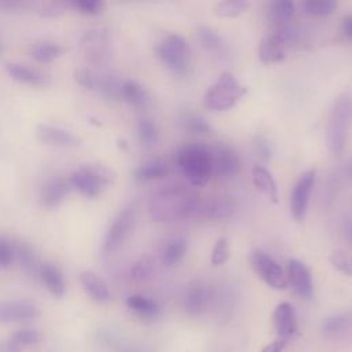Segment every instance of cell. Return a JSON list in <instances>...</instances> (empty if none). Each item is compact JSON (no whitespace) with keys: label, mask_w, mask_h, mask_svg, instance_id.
Segmentation results:
<instances>
[{"label":"cell","mask_w":352,"mask_h":352,"mask_svg":"<svg viewBox=\"0 0 352 352\" xmlns=\"http://www.w3.org/2000/svg\"><path fill=\"white\" fill-rule=\"evenodd\" d=\"M296 6L290 0H276L267 4L268 19L278 28L287 25L294 16Z\"/></svg>","instance_id":"f1b7e54d"},{"label":"cell","mask_w":352,"mask_h":352,"mask_svg":"<svg viewBox=\"0 0 352 352\" xmlns=\"http://www.w3.org/2000/svg\"><path fill=\"white\" fill-rule=\"evenodd\" d=\"M349 172H351V173H352V162H351V164H349Z\"/></svg>","instance_id":"816d5d0a"},{"label":"cell","mask_w":352,"mask_h":352,"mask_svg":"<svg viewBox=\"0 0 352 352\" xmlns=\"http://www.w3.org/2000/svg\"><path fill=\"white\" fill-rule=\"evenodd\" d=\"M136 133L140 144L146 148H151L158 143L160 131L155 122L148 117H140L136 124Z\"/></svg>","instance_id":"1f68e13d"},{"label":"cell","mask_w":352,"mask_h":352,"mask_svg":"<svg viewBox=\"0 0 352 352\" xmlns=\"http://www.w3.org/2000/svg\"><path fill=\"white\" fill-rule=\"evenodd\" d=\"M210 290L205 285H194L184 298V309L190 315H201L210 302Z\"/></svg>","instance_id":"484cf974"},{"label":"cell","mask_w":352,"mask_h":352,"mask_svg":"<svg viewBox=\"0 0 352 352\" xmlns=\"http://www.w3.org/2000/svg\"><path fill=\"white\" fill-rule=\"evenodd\" d=\"M286 340H280V338H278V340H275V341H272L271 344H268V345H265L264 348H263V351L261 352H282L283 349H285V346H286Z\"/></svg>","instance_id":"7dc6e473"},{"label":"cell","mask_w":352,"mask_h":352,"mask_svg":"<svg viewBox=\"0 0 352 352\" xmlns=\"http://www.w3.org/2000/svg\"><path fill=\"white\" fill-rule=\"evenodd\" d=\"M23 348L10 336L0 341V352H22Z\"/></svg>","instance_id":"bcb514c9"},{"label":"cell","mask_w":352,"mask_h":352,"mask_svg":"<svg viewBox=\"0 0 352 352\" xmlns=\"http://www.w3.org/2000/svg\"><path fill=\"white\" fill-rule=\"evenodd\" d=\"M212 161L213 175H217L223 179L236 176L242 168V161L238 153L230 146H217L212 151Z\"/></svg>","instance_id":"5bb4252c"},{"label":"cell","mask_w":352,"mask_h":352,"mask_svg":"<svg viewBox=\"0 0 352 352\" xmlns=\"http://www.w3.org/2000/svg\"><path fill=\"white\" fill-rule=\"evenodd\" d=\"M62 52L63 48L58 43L50 40H40L34 43L30 48L32 58L38 63H51L52 60L59 58Z\"/></svg>","instance_id":"4dcf8cb0"},{"label":"cell","mask_w":352,"mask_h":352,"mask_svg":"<svg viewBox=\"0 0 352 352\" xmlns=\"http://www.w3.org/2000/svg\"><path fill=\"white\" fill-rule=\"evenodd\" d=\"M345 231H346V235H348V239L351 241V243H352V221L349 220L348 223H346V227H345Z\"/></svg>","instance_id":"f907efd6"},{"label":"cell","mask_w":352,"mask_h":352,"mask_svg":"<svg viewBox=\"0 0 352 352\" xmlns=\"http://www.w3.org/2000/svg\"><path fill=\"white\" fill-rule=\"evenodd\" d=\"M180 125L190 133L208 135L210 133V125L208 121L194 111H183L180 114Z\"/></svg>","instance_id":"d6a6232c"},{"label":"cell","mask_w":352,"mask_h":352,"mask_svg":"<svg viewBox=\"0 0 352 352\" xmlns=\"http://www.w3.org/2000/svg\"><path fill=\"white\" fill-rule=\"evenodd\" d=\"M23 349L36 345L40 341V333L33 329H21L10 334Z\"/></svg>","instance_id":"ab89813d"},{"label":"cell","mask_w":352,"mask_h":352,"mask_svg":"<svg viewBox=\"0 0 352 352\" xmlns=\"http://www.w3.org/2000/svg\"><path fill=\"white\" fill-rule=\"evenodd\" d=\"M201 197L182 186L157 191L148 202L150 217L157 223H173L198 217Z\"/></svg>","instance_id":"6da1fadb"},{"label":"cell","mask_w":352,"mask_h":352,"mask_svg":"<svg viewBox=\"0 0 352 352\" xmlns=\"http://www.w3.org/2000/svg\"><path fill=\"white\" fill-rule=\"evenodd\" d=\"M248 7L249 3L245 0H221L214 6L213 12L220 18H235L243 14Z\"/></svg>","instance_id":"e575fe53"},{"label":"cell","mask_w":352,"mask_h":352,"mask_svg":"<svg viewBox=\"0 0 352 352\" xmlns=\"http://www.w3.org/2000/svg\"><path fill=\"white\" fill-rule=\"evenodd\" d=\"M15 260V245L0 236V268H8Z\"/></svg>","instance_id":"7bdbcfd3"},{"label":"cell","mask_w":352,"mask_h":352,"mask_svg":"<svg viewBox=\"0 0 352 352\" xmlns=\"http://www.w3.org/2000/svg\"><path fill=\"white\" fill-rule=\"evenodd\" d=\"M34 135L38 142L60 148H76L81 143L80 138L72 131L51 124L37 125Z\"/></svg>","instance_id":"7c38bea8"},{"label":"cell","mask_w":352,"mask_h":352,"mask_svg":"<svg viewBox=\"0 0 352 352\" xmlns=\"http://www.w3.org/2000/svg\"><path fill=\"white\" fill-rule=\"evenodd\" d=\"M230 256H231V249H230L228 239L226 236L217 238L213 248H212L210 264L213 267H220V265H223L228 261Z\"/></svg>","instance_id":"d590c367"},{"label":"cell","mask_w":352,"mask_h":352,"mask_svg":"<svg viewBox=\"0 0 352 352\" xmlns=\"http://www.w3.org/2000/svg\"><path fill=\"white\" fill-rule=\"evenodd\" d=\"M316 170L308 169L302 172L296 180L290 192V213L296 221H302L308 212L311 194L315 187Z\"/></svg>","instance_id":"9c48e42d"},{"label":"cell","mask_w":352,"mask_h":352,"mask_svg":"<svg viewBox=\"0 0 352 352\" xmlns=\"http://www.w3.org/2000/svg\"><path fill=\"white\" fill-rule=\"evenodd\" d=\"M0 52H1V44H0Z\"/></svg>","instance_id":"f5cc1de1"},{"label":"cell","mask_w":352,"mask_h":352,"mask_svg":"<svg viewBox=\"0 0 352 352\" xmlns=\"http://www.w3.org/2000/svg\"><path fill=\"white\" fill-rule=\"evenodd\" d=\"M155 56L173 74L184 77L191 70V50L188 41L176 33L165 34L154 47Z\"/></svg>","instance_id":"277c9868"},{"label":"cell","mask_w":352,"mask_h":352,"mask_svg":"<svg viewBox=\"0 0 352 352\" xmlns=\"http://www.w3.org/2000/svg\"><path fill=\"white\" fill-rule=\"evenodd\" d=\"M300 6L302 12L311 16H327L337 8V3L334 0H307Z\"/></svg>","instance_id":"836d02e7"},{"label":"cell","mask_w":352,"mask_h":352,"mask_svg":"<svg viewBox=\"0 0 352 352\" xmlns=\"http://www.w3.org/2000/svg\"><path fill=\"white\" fill-rule=\"evenodd\" d=\"M188 249V241L184 236L172 238L165 243L161 250V261L166 267L177 265L186 256Z\"/></svg>","instance_id":"83f0119b"},{"label":"cell","mask_w":352,"mask_h":352,"mask_svg":"<svg viewBox=\"0 0 352 352\" xmlns=\"http://www.w3.org/2000/svg\"><path fill=\"white\" fill-rule=\"evenodd\" d=\"M70 184L66 179L60 177V176H51L48 177L40 190V199L43 206L48 208V209H54L56 206H59L66 197L70 192Z\"/></svg>","instance_id":"e0dca14e"},{"label":"cell","mask_w":352,"mask_h":352,"mask_svg":"<svg viewBox=\"0 0 352 352\" xmlns=\"http://www.w3.org/2000/svg\"><path fill=\"white\" fill-rule=\"evenodd\" d=\"M6 70L8 76L19 84L36 88H47L51 85V77L47 73L29 65L21 62H8L6 63Z\"/></svg>","instance_id":"4fadbf2b"},{"label":"cell","mask_w":352,"mask_h":352,"mask_svg":"<svg viewBox=\"0 0 352 352\" xmlns=\"http://www.w3.org/2000/svg\"><path fill=\"white\" fill-rule=\"evenodd\" d=\"M176 166L194 187H205L213 176L212 151L199 144H186L176 153Z\"/></svg>","instance_id":"7a4b0ae2"},{"label":"cell","mask_w":352,"mask_h":352,"mask_svg":"<svg viewBox=\"0 0 352 352\" xmlns=\"http://www.w3.org/2000/svg\"><path fill=\"white\" fill-rule=\"evenodd\" d=\"M67 6L78 10L81 14L85 15H98L103 10V3L99 0H74L69 1Z\"/></svg>","instance_id":"60d3db41"},{"label":"cell","mask_w":352,"mask_h":352,"mask_svg":"<svg viewBox=\"0 0 352 352\" xmlns=\"http://www.w3.org/2000/svg\"><path fill=\"white\" fill-rule=\"evenodd\" d=\"M28 4L26 3H23V1H3V3H0V7H3V8H6V10H8V11H18V10H21V8H23V7H26Z\"/></svg>","instance_id":"681fc988"},{"label":"cell","mask_w":352,"mask_h":352,"mask_svg":"<svg viewBox=\"0 0 352 352\" xmlns=\"http://www.w3.org/2000/svg\"><path fill=\"white\" fill-rule=\"evenodd\" d=\"M352 324V315L351 314H337L330 316L324 324H323V330L327 334H341L344 333L349 326Z\"/></svg>","instance_id":"8d00e7d4"},{"label":"cell","mask_w":352,"mask_h":352,"mask_svg":"<svg viewBox=\"0 0 352 352\" xmlns=\"http://www.w3.org/2000/svg\"><path fill=\"white\" fill-rule=\"evenodd\" d=\"M126 307L138 316L153 319L160 315V307L151 298L142 294H132L126 298Z\"/></svg>","instance_id":"f546056e"},{"label":"cell","mask_w":352,"mask_h":352,"mask_svg":"<svg viewBox=\"0 0 352 352\" xmlns=\"http://www.w3.org/2000/svg\"><path fill=\"white\" fill-rule=\"evenodd\" d=\"M110 34L106 28L87 29L80 37V45L85 56L94 63H102L109 55Z\"/></svg>","instance_id":"30bf717a"},{"label":"cell","mask_w":352,"mask_h":352,"mask_svg":"<svg viewBox=\"0 0 352 352\" xmlns=\"http://www.w3.org/2000/svg\"><path fill=\"white\" fill-rule=\"evenodd\" d=\"M40 314L38 307L26 300L0 301V323L28 322L37 318Z\"/></svg>","instance_id":"9a60e30c"},{"label":"cell","mask_w":352,"mask_h":352,"mask_svg":"<svg viewBox=\"0 0 352 352\" xmlns=\"http://www.w3.org/2000/svg\"><path fill=\"white\" fill-rule=\"evenodd\" d=\"M287 286L302 298H311L314 294V283L309 268L298 258H290L286 265Z\"/></svg>","instance_id":"8fae6325"},{"label":"cell","mask_w":352,"mask_h":352,"mask_svg":"<svg viewBox=\"0 0 352 352\" xmlns=\"http://www.w3.org/2000/svg\"><path fill=\"white\" fill-rule=\"evenodd\" d=\"M110 170L99 164L81 165L70 175L69 179L70 187L88 199L98 198L110 184Z\"/></svg>","instance_id":"52a82bcc"},{"label":"cell","mask_w":352,"mask_h":352,"mask_svg":"<svg viewBox=\"0 0 352 352\" xmlns=\"http://www.w3.org/2000/svg\"><path fill=\"white\" fill-rule=\"evenodd\" d=\"M99 76L100 73H96L89 67H80L74 72V80L77 81V84L84 89L94 91V92H96V88H98Z\"/></svg>","instance_id":"74e56055"},{"label":"cell","mask_w":352,"mask_h":352,"mask_svg":"<svg viewBox=\"0 0 352 352\" xmlns=\"http://www.w3.org/2000/svg\"><path fill=\"white\" fill-rule=\"evenodd\" d=\"M352 128V96L341 94L333 102L326 126V142L334 155H340L348 142Z\"/></svg>","instance_id":"3957f363"},{"label":"cell","mask_w":352,"mask_h":352,"mask_svg":"<svg viewBox=\"0 0 352 352\" xmlns=\"http://www.w3.org/2000/svg\"><path fill=\"white\" fill-rule=\"evenodd\" d=\"M272 322L279 338L287 341V338H290L297 329L294 307L286 301L278 304L272 315Z\"/></svg>","instance_id":"d6986e66"},{"label":"cell","mask_w":352,"mask_h":352,"mask_svg":"<svg viewBox=\"0 0 352 352\" xmlns=\"http://www.w3.org/2000/svg\"><path fill=\"white\" fill-rule=\"evenodd\" d=\"M120 98L135 109H144L150 103V96L143 85L135 80H124L120 87Z\"/></svg>","instance_id":"d4e9b609"},{"label":"cell","mask_w":352,"mask_h":352,"mask_svg":"<svg viewBox=\"0 0 352 352\" xmlns=\"http://www.w3.org/2000/svg\"><path fill=\"white\" fill-rule=\"evenodd\" d=\"M138 205L135 202L126 204L121 208L109 224L103 236V253L113 254L124 246L138 223Z\"/></svg>","instance_id":"8992f818"},{"label":"cell","mask_w":352,"mask_h":352,"mask_svg":"<svg viewBox=\"0 0 352 352\" xmlns=\"http://www.w3.org/2000/svg\"><path fill=\"white\" fill-rule=\"evenodd\" d=\"M331 265L345 276H352V256L342 249H336L330 254Z\"/></svg>","instance_id":"f35d334b"},{"label":"cell","mask_w":352,"mask_h":352,"mask_svg":"<svg viewBox=\"0 0 352 352\" xmlns=\"http://www.w3.org/2000/svg\"><path fill=\"white\" fill-rule=\"evenodd\" d=\"M153 267H154V263H153L151 257L144 256L135 263V265L131 270V275L135 280H144L146 278L150 276Z\"/></svg>","instance_id":"b9f144b4"},{"label":"cell","mask_w":352,"mask_h":352,"mask_svg":"<svg viewBox=\"0 0 352 352\" xmlns=\"http://www.w3.org/2000/svg\"><path fill=\"white\" fill-rule=\"evenodd\" d=\"M286 45L283 41L275 34H268L260 41L258 45V58L263 63H279L286 56Z\"/></svg>","instance_id":"7402d4cb"},{"label":"cell","mask_w":352,"mask_h":352,"mask_svg":"<svg viewBox=\"0 0 352 352\" xmlns=\"http://www.w3.org/2000/svg\"><path fill=\"white\" fill-rule=\"evenodd\" d=\"M169 173V165L162 158H151L140 164L133 170V177L138 182L146 183V182H154L164 179Z\"/></svg>","instance_id":"603a6c76"},{"label":"cell","mask_w":352,"mask_h":352,"mask_svg":"<svg viewBox=\"0 0 352 352\" xmlns=\"http://www.w3.org/2000/svg\"><path fill=\"white\" fill-rule=\"evenodd\" d=\"M66 7H67V3H55V1L40 3V4H37V12L41 16L54 18V16L62 15L65 12Z\"/></svg>","instance_id":"ee69618b"},{"label":"cell","mask_w":352,"mask_h":352,"mask_svg":"<svg viewBox=\"0 0 352 352\" xmlns=\"http://www.w3.org/2000/svg\"><path fill=\"white\" fill-rule=\"evenodd\" d=\"M254 147L257 150V153L260 154V157L263 160H270L271 158V147H270V143L263 138V136H257L254 139Z\"/></svg>","instance_id":"f6af8a7d"},{"label":"cell","mask_w":352,"mask_h":352,"mask_svg":"<svg viewBox=\"0 0 352 352\" xmlns=\"http://www.w3.org/2000/svg\"><path fill=\"white\" fill-rule=\"evenodd\" d=\"M197 37L204 50H206L213 58L221 62H227L231 56L230 47L226 38L214 29L209 26H199L197 29Z\"/></svg>","instance_id":"2e32d148"},{"label":"cell","mask_w":352,"mask_h":352,"mask_svg":"<svg viewBox=\"0 0 352 352\" xmlns=\"http://www.w3.org/2000/svg\"><path fill=\"white\" fill-rule=\"evenodd\" d=\"M252 182L254 187L263 192L271 202L278 204V186L271 172L263 165H254L252 168Z\"/></svg>","instance_id":"cb8c5ba5"},{"label":"cell","mask_w":352,"mask_h":352,"mask_svg":"<svg viewBox=\"0 0 352 352\" xmlns=\"http://www.w3.org/2000/svg\"><path fill=\"white\" fill-rule=\"evenodd\" d=\"M248 92L231 72H223L204 95V106L212 111L232 109Z\"/></svg>","instance_id":"5b68a950"},{"label":"cell","mask_w":352,"mask_h":352,"mask_svg":"<svg viewBox=\"0 0 352 352\" xmlns=\"http://www.w3.org/2000/svg\"><path fill=\"white\" fill-rule=\"evenodd\" d=\"M15 258L19 261L22 270L29 275L38 278V272L41 268V261L36 250L26 242H19L15 245Z\"/></svg>","instance_id":"4316f807"},{"label":"cell","mask_w":352,"mask_h":352,"mask_svg":"<svg viewBox=\"0 0 352 352\" xmlns=\"http://www.w3.org/2000/svg\"><path fill=\"white\" fill-rule=\"evenodd\" d=\"M235 212V205L231 199L224 197H210L201 198L198 217L210 219V220H221L232 216Z\"/></svg>","instance_id":"ac0fdd59"},{"label":"cell","mask_w":352,"mask_h":352,"mask_svg":"<svg viewBox=\"0 0 352 352\" xmlns=\"http://www.w3.org/2000/svg\"><path fill=\"white\" fill-rule=\"evenodd\" d=\"M38 279L54 297H63L66 292V282L58 265L52 263H43L38 272Z\"/></svg>","instance_id":"44dd1931"},{"label":"cell","mask_w":352,"mask_h":352,"mask_svg":"<svg viewBox=\"0 0 352 352\" xmlns=\"http://www.w3.org/2000/svg\"><path fill=\"white\" fill-rule=\"evenodd\" d=\"M341 30H342V34H344L346 38L352 40V15L345 16V18L342 19V22H341Z\"/></svg>","instance_id":"c3c4849f"},{"label":"cell","mask_w":352,"mask_h":352,"mask_svg":"<svg viewBox=\"0 0 352 352\" xmlns=\"http://www.w3.org/2000/svg\"><path fill=\"white\" fill-rule=\"evenodd\" d=\"M78 279L85 293L96 302H106L110 300L111 293L107 283L94 271H89V270L81 271L78 275Z\"/></svg>","instance_id":"ffe728a7"},{"label":"cell","mask_w":352,"mask_h":352,"mask_svg":"<svg viewBox=\"0 0 352 352\" xmlns=\"http://www.w3.org/2000/svg\"><path fill=\"white\" fill-rule=\"evenodd\" d=\"M250 265L254 274L270 287L276 290H283L287 287L286 274L278 261L268 253L254 249L250 253Z\"/></svg>","instance_id":"ba28073f"}]
</instances>
